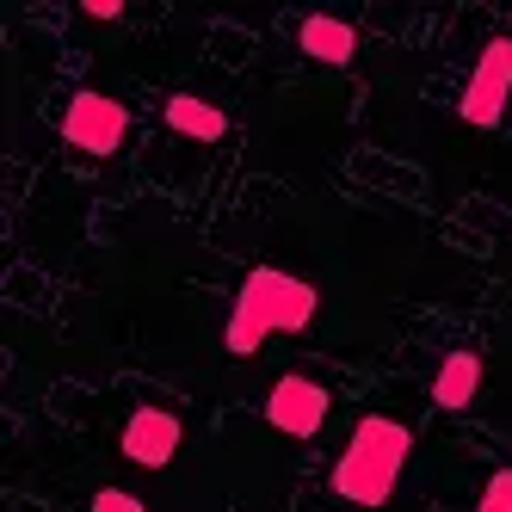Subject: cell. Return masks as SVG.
<instances>
[{
    "instance_id": "cell-1",
    "label": "cell",
    "mask_w": 512,
    "mask_h": 512,
    "mask_svg": "<svg viewBox=\"0 0 512 512\" xmlns=\"http://www.w3.org/2000/svg\"><path fill=\"white\" fill-rule=\"evenodd\" d=\"M321 297H315V284L309 278H290L278 266H260V272H247L241 290H235V309H229V352H260L272 334H303V327L315 321Z\"/></svg>"
},
{
    "instance_id": "cell-2",
    "label": "cell",
    "mask_w": 512,
    "mask_h": 512,
    "mask_svg": "<svg viewBox=\"0 0 512 512\" xmlns=\"http://www.w3.org/2000/svg\"><path fill=\"white\" fill-rule=\"evenodd\" d=\"M414 457V432L389 414H364L334 463V494L352 506H383L401 482V469Z\"/></svg>"
},
{
    "instance_id": "cell-3",
    "label": "cell",
    "mask_w": 512,
    "mask_h": 512,
    "mask_svg": "<svg viewBox=\"0 0 512 512\" xmlns=\"http://www.w3.org/2000/svg\"><path fill=\"white\" fill-rule=\"evenodd\" d=\"M130 136V105H118L112 93H75L62 112V142H75L87 155H112Z\"/></svg>"
},
{
    "instance_id": "cell-4",
    "label": "cell",
    "mask_w": 512,
    "mask_h": 512,
    "mask_svg": "<svg viewBox=\"0 0 512 512\" xmlns=\"http://www.w3.org/2000/svg\"><path fill=\"white\" fill-rule=\"evenodd\" d=\"M506 99H512V38H494L488 50H482V62H475V75H469V87H463V124H475V130H488V124H500V112H506Z\"/></svg>"
},
{
    "instance_id": "cell-5",
    "label": "cell",
    "mask_w": 512,
    "mask_h": 512,
    "mask_svg": "<svg viewBox=\"0 0 512 512\" xmlns=\"http://www.w3.org/2000/svg\"><path fill=\"white\" fill-rule=\"evenodd\" d=\"M327 408H334V395H327L321 383L309 377H278L272 395H266V420L290 438H315L327 426Z\"/></svg>"
},
{
    "instance_id": "cell-6",
    "label": "cell",
    "mask_w": 512,
    "mask_h": 512,
    "mask_svg": "<svg viewBox=\"0 0 512 512\" xmlns=\"http://www.w3.org/2000/svg\"><path fill=\"white\" fill-rule=\"evenodd\" d=\"M179 438H186V426H179L173 408H136L124 420V457L142 469H167L179 457Z\"/></svg>"
},
{
    "instance_id": "cell-7",
    "label": "cell",
    "mask_w": 512,
    "mask_h": 512,
    "mask_svg": "<svg viewBox=\"0 0 512 512\" xmlns=\"http://www.w3.org/2000/svg\"><path fill=\"white\" fill-rule=\"evenodd\" d=\"M297 44H303V56H309V62H321V68H346V62H352V50H358V31H352L346 19L309 13V19L297 25Z\"/></svg>"
},
{
    "instance_id": "cell-8",
    "label": "cell",
    "mask_w": 512,
    "mask_h": 512,
    "mask_svg": "<svg viewBox=\"0 0 512 512\" xmlns=\"http://www.w3.org/2000/svg\"><path fill=\"white\" fill-rule=\"evenodd\" d=\"M475 389H482V352H451L445 364H438V377H432V401H438L445 414L469 408Z\"/></svg>"
},
{
    "instance_id": "cell-9",
    "label": "cell",
    "mask_w": 512,
    "mask_h": 512,
    "mask_svg": "<svg viewBox=\"0 0 512 512\" xmlns=\"http://www.w3.org/2000/svg\"><path fill=\"white\" fill-rule=\"evenodd\" d=\"M167 124L179 136H192V142H223L229 136V112H216V105L198 99V93H173L167 99Z\"/></svg>"
},
{
    "instance_id": "cell-10",
    "label": "cell",
    "mask_w": 512,
    "mask_h": 512,
    "mask_svg": "<svg viewBox=\"0 0 512 512\" xmlns=\"http://www.w3.org/2000/svg\"><path fill=\"white\" fill-rule=\"evenodd\" d=\"M475 512H512V469H494L488 488H482V506Z\"/></svg>"
},
{
    "instance_id": "cell-11",
    "label": "cell",
    "mask_w": 512,
    "mask_h": 512,
    "mask_svg": "<svg viewBox=\"0 0 512 512\" xmlns=\"http://www.w3.org/2000/svg\"><path fill=\"white\" fill-rule=\"evenodd\" d=\"M93 512H149V506H142L136 494H124V488H99L93 494Z\"/></svg>"
},
{
    "instance_id": "cell-12",
    "label": "cell",
    "mask_w": 512,
    "mask_h": 512,
    "mask_svg": "<svg viewBox=\"0 0 512 512\" xmlns=\"http://www.w3.org/2000/svg\"><path fill=\"white\" fill-rule=\"evenodd\" d=\"M81 13L99 19V25H118L124 19V0H81Z\"/></svg>"
}]
</instances>
